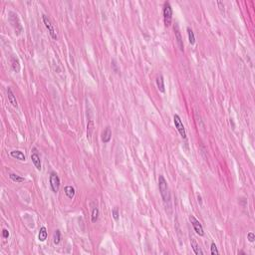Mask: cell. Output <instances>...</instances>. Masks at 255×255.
Masks as SVG:
<instances>
[{"label": "cell", "instance_id": "484cf974", "mask_svg": "<svg viewBox=\"0 0 255 255\" xmlns=\"http://www.w3.org/2000/svg\"><path fill=\"white\" fill-rule=\"evenodd\" d=\"M198 202H199L200 204L202 203V202H201V196H200V195H198Z\"/></svg>", "mask_w": 255, "mask_h": 255}, {"label": "cell", "instance_id": "d6986e66", "mask_svg": "<svg viewBox=\"0 0 255 255\" xmlns=\"http://www.w3.org/2000/svg\"><path fill=\"white\" fill-rule=\"evenodd\" d=\"M9 177H10L11 181H13L16 182V183L23 182V181H25L24 177H21L20 176H18V174H15V173H10V174H9Z\"/></svg>", "mask_w": 255, "mask_h": 255}, {"label": "cell", "instance_id": "7c38bea8", "mask_svg": "<svg viewBox=\"0 0 255 255\" xmlns=\"http://www.w3.org/2000/svg\"><path fill=\"white\" fill-rule=\"evenodd\" d=\"M10 155L12 156V158H14V159H19V160H21V162H25L26 160V156H25V155L22 153L21 151H12L11 153H10Z\"/></svg>", "mask_w": 255, "mask_h": 255}, {"label": "cell", "instance_id": "277c9868", "mask_svg": "<svg viewBox=\"0 0 255 255\" xmlns=\"http://www.w3.org/2000/svg\"><path fill=\"white\" fill-rule=\"evenodd\" d=\"M173 123H174V126H176V130L180 133V135L182 138H186V131H185V128L183 126V124L181 122V119L178 115H174L173 116Z\"/></svg>", "mask_w": 255, "mask_h": 255}, {"label": "cell", "instance_id": "3957f363", "mask_svg": "<svg viewBox=\"0 0 255 255\" xmlns=\"http://www.w3.org/2000/svg\"><path fill=\"white\" fill-rule=\"evenodd\" d=\"M42 19H43V23H44V25H45L46 29L48 30V32H49V34H50L51 38L54 39V40H57L58 39V35H57L55 27H54V25L52 24L50 18H49L47 15H43Z\"/></svg>", "mask_w": 255, "mask_h": 255}, {"label": "cell", "instance_id": "8992f818", "mask_svg": "<svg viewBox=\"0 0 255 255\" xmlns=\"http://www.w3.org/2000/svg\"><path fill=\"white\" fill-rule=\"evenodd\" d=\"M49 181H50V186L53 190V192H55L57 193L58 190H59V187H60V177L57 176V173L55 172H51L50 174V178H49Z\"/></svg>", "mask_w": 255, "mask_h": 255}, {"label": "cell", "instance_id": "9c48e42d", "mask_svg": "<svg viewBox=\"0 0 255 255\" xmlns=\"http://www.w3.org/2000/svg\"><path fill=\"white\" fill-rule=\"evenodd\" d=\"M7 97H8V100H9V102H10V104L14 107V108H17V107H18V102H17L16 97H15L14 93H13L11 88L7 89Z\"/></svg>", "mask_w": 255, "mask_h": 255}, {"label": "cell", "instance_id": "d4e9b609", "mask_svg": "<svg viewBox=\"0 0 255 255\" xmlns=\"http://www.w3.org/2000/svg\"><path fill=\"white\" fill-rule=\"evenodd\" d=\"M9 235H10L9 231H8L7 229H5V228H4V229L2 230V237H3V238L7 239L8 237H9Z\"/></svg>", "mask_w": 255, "mask_h": 255}, {"label": "cell", "instance_id": "ffe728a7", "mask_svg": "<svg viewBox=\"0 0 255 255\" xmlns=\"http://www.w3.org/2000/svg\"><path fill=\"white\" fill-rule=\"evenodd\" d=\"M60 241H61V232L59 229H57L55 230L54 232V236H53V242H54V244H59L60 243Z\"/></svg>", "mask_w": 255, "mask_h": 255}, {"label": "cell", "instance_id": "cb8c5ba5", "mask_svg": "<svg viewBox=\"0 0 255 255\" xmlns=\"http://www.w3.org/2000/svg\"><path fill=\"white\" fill-rule=\"evenodd\" d=\"M247 239L249 242H254V240H255V234L253 233V232H248V234H247Z\"/></svg>", "mask_w": 255, "mask_h": 255}, {"label": "cell", "instance_id": "9a60e30c", "mask_svg": "<svg viewBox=\"0 0 255 255\" xmlns=\"http://www.w3.org/2000/svg\"><path fill=\"white\" fill-rule=\"evenodd\" d=\"M64 191H65L66 196L69 199H73L74 198V196H75V189H74L72 185H67L65 187Z\"/></svg>", "mask_w": 255, "mask_h": 255}, {"label": "cell", "instance_id": "7a4b0ae2", "mask_svg": "<svg viewBox=\"0 0 255 255\" xmlns=\"http://www.w3.org/2000/svg\"><path fill=\"white\" fill-rule=\"evenodd\" d=\"M163 15H164V25L168 27L172 24V8L169 2H164V9H163Z\"/></svg>", "mask_w": 255, "mask_h": 255}, {"label": "cell", "instance_id": "6da1fadb", "mask_svg": "<svg viewBox=\"0 0 255 255\" xmlns=\"http://www.w3.org/2000/svg\"><path fill=\"white\" fill-rule=\"evenodd\" d=\"M159 192H160V195H162L163 200L164 202H168L169 199H171V194H169L168 181L164 176H159Z\"/></svg>", "mask_w": 255, "mask_h": 255}, {"label": "cell", "instance_id": "52a82bcc", "mask_svg": "<svg viewBox=\"0 0 255 255\" xmlns=\"http://www.w3.org/2000/svg\"><path fill=\"white\" fill-rule=\"evenodd\" d=\"M173 30H174V35H176V40L177 46H178V48H180V50L181 52H183L185 51V45H183V40H182V37H181L180 26H178L177 23H176V25H174Z\"/></svg>", "mask_w": 255, "mask_h": 255}, {"label": "cell", "instance_id": "7402d4cb", "mask_svg": "<svg viewBox=\"0 0 255 255\" xmlns=\"http://www.w3.org/2000/svg\"><path fill=\"white\" fill-rule=\"evenodd\" d=\"M112 215H113L114 219L116 221L119 220L120 218V212H119V208L118 207H114L113 210H112Z\"/></svg>", "mask_w": 255, "mask_h": 255}, {"label": "cell", "instance_id": "8fae6325", "mask_svg": "<svg viewBox=\"0 0 255 255\" xmlns=\"http://www.w3.org/2000/svg\"><path fill=\"white\" fill-rule=\"evenodd\" d=\"M155 82H156V86H158L159 91L162 92V93H164L165 89H164V80L163 75H158Z\"/></svg>", "mask_w": 255, "mask_h": 255}, {"label": "cell", "instance_id": "e0dca14e", "mask_svg": "<svg viewBox=\"0 0 255 255\" xmlns=\"http://www.w3.org/2000/svg\"><path fill=\"white\" fill-rule=\"evenodd\" d=\"M186 31H187V36H189V44H190V45H194V44H195V36H194L193 31H192V29L189 28V27H187Z\"/></svg>", "mask_w": 255, "mask_h": 255}, {"label": "cell", "instance_id": "2e32d148", "mask_svg": "<svg viewBox=\"0 0 255 255\" xmlns=\"http://www.w3.org/2000/svg\"><path fill=\"white\" fill-rule=\"evenodd\" d=\"M11 67L13 71H15L16 73H18L20 71V64H19V60L15 57L11 58Z\"/></svg>", "mask_w": 255, "mask_h": 255}, {"label": "cell", "instance_id": "4fadbf2b", "mask_svg": "<svg viewBox=\"0 0 255 255\" xmlns=\"http://www.w3.org/2000/svg\"><path fill=\"white\" fill-rule=\"evenodd\" d=\"M190 243H191L192 250H193V252H194L196 255H202V254H203L202 250L200 249L198 243L196 242V240H195L194 238H192V237H191V239H190Z\"/></svg>", "mask_w": 255, "mask_h": 255}, {"label": "cell", "instance_id": "ac0fdd59", "mask_svg": "<svg viewBox=\"0 0 255 255\" xmlns=\"http://www.w3.org/2000/svg\"><path fill=\"white\" fill-rule=\"evenodd\" d=\"M94 127H95V125H94L93 120H90V121H89V123H88V126H87V138L90 141H91L92 133L94 131Z\"/></svg>", "mask_w": 255, "mask_h": 255}, {"label": "cell", "instance_id": "44dd1931", "mask_svg": "<svg viewBox=\"0 0 255 255\" xmlns=\"http://www.w3.org/2000/svg\"><path fill=\"white\" fill-rule=\"evenodd\" d=\"M98 218H99V209H98V207H95L92 211L91 220H92L93 223H95L98 220Z\"/></svg>", "mask_w": 255, "mask_h": 255}, {"label": "cell", "instance_id": "5b68a950", "mask_svg": "<svg viewBox=\"0 0 255 255\" xmlns=\"http://www.w3.org/2000/svg\"><path fill=\"white\" fill-rule=\"evenodd\" d=\"M189 221L191 222V225L193 227V229L195 231V233L199 235V236H203L204 235V230H203V227L201 225V223L199 222L198 219H196L193 215H190L189 216Z\"/></svg>", "mask_w": 255, "mask_h": 255}, {"label": "cell", "instance_id": "603a6c76", "mask_svg": "<svg viewBox=\"0 0 255 255\" xmlns=\"http://www.w3.org/2000/svg\"><path fill=\"white\" fill-rule=\"evenodd\" d=\"M210 252H211L212 255H215V254L219 253L218 249H217V246H216V244L214 243V242H212L211 245H210Z\"/></svg>", "mask_w": 255, "mask_h": 255}, {"label": "cell", "instance_id": "ba28073f", "mask_svg": "<svg viewBox=\"0 0 255 255\" xmlns=\"http://www.w3.org/2000/svg\"><path fill=\"white\" fill-rule=\"evenodd\" d=\"M112 140V130L110 127H106L105 131L102 133V142L104 144H108Z\"/></svg>", "mask_w": 255, "mask_h": 255}, {"label": "cell", "instance_id": "30bf717a", "mask_svg": "<svg viewBox=\"0 0 255 255\" xmlns=\"http://www.w3.org/2000/svg\"><path fill=\"white\" fill-rule=\"evenodd\" d=\"M31 159H32V163L35 165V168H36L38 171H41V159H40V156L36 151H34V153L31 155Z\"/></svg>", "mask_w": 255, "mask_h": 255}, {"label": "cell", "instance_id": "5bb4252c", "mask_svg": "<svg viewBox=\"0 0 255 255\" xmlns=\"http://www.w3.org/2000/svg\"><path fill=\"white\" fill-rule=\"evenodd\" d=\"M47 236H48V232H47V229L45 226H42L40 228L39 230V234H38V239L41 241V242H44L46 239H47Z\"/></svg>", "mask_w": 255, "mask_h": 255}]
</instances>
